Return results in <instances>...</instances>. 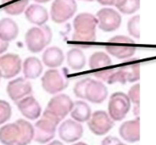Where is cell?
Segmentation results:
<instances>
[{"instance_id": "obj_20", "label": "cell", "mask_w": 156, "mask_h": 145, "mask_svg": "<svg viewBox=\"0 0 156 145\" xmlns=\"http://www.w3.org/2000/svg\"><path fill=\"white\" fill-rule=\"evenodd\" d=\"M65 60V55L58 47H50L45 49L43 54V63L49 68L60 66Z\"/></svg>"}, {"instance_id": "obj_33", "label": "cell", "mask_w": 156, "mask_h": 145, "mask_svg": "<svg viewBox=\"0 0 156 145\" xmlns=\"http://www.w3.org/2000/svg\"><path fill=\"white\" fill-rule=\"evenodd\" d=\"M98 4L105 6H115L119 0H96Z\"/></svg>"}, {"instance_id": "obj_26", "label": "cell", "mask_w": 156, "mask_h": 145, "mask_svg": "<svg viewBox=\"0 0 156 145\" xmlns=\"http://www.w3.org/2000/svg\"><path fill=\"white\" fill-rule=\"evenodd\" d=\"M4 11L10 16H18L27 8L29 0H2Z\"/></svg>"}, {"instance_id": "obj_30", "label": "cell", "mask_w": 156, "mask_h": 145, "mask_svg": "<svg viewBox=\"0 0 156 145\" xmlns=\"http://www.w3.org/2000/svg\"><path fill=\"white\" fill-rule=\"evenodd\" d=\"M127 95H128L131 102H133L135 105L139 104V103H140V85L138 83L133 85L129 89Z\"/></svg>"}, {"instance_id": "obj_37", "label": "cell", "mask_w": 156, "mask_h": 145, "mask_svg": "<svg viewBox=\"0 0 156 145\" xmlns=\"http://www.w3.org/2000/svg\"><path fill=\"white\" fill-rule=\"evenodd\" d=\"M81 1H85V2H93L94 0H81Z\"/></svg>"}, {"instance_id": "obj_15", "label": "cell", "mask_w": 156, "mask_h": 145, "mask_svg": "<svg viewBox=\"0 0 156 145\" xmlns=\"http://www.w3.org/2000/svg\"><path fill=\"white\" fill-rule=\"evenodd\" d=\"M7 93L9 97L16 103L21 98L31 95L32 93V87L27 78L19 77L12 80L8 83Z\"/></svg>"}, {"instance_id": "obj_12", "label": "cell", "mask_w": 156, "mask_h": 145, "mask_svg": "<svg viewBox=\"0 0 156 145\" xmlns=\"http://www.w3.org/2000/svg\"><path fill=\"white\" fill-rule=\"evenodd\" d=\"M58 137L66 143H75L81 139L83 135V126L81 122L73 119L63 122L58 126Z\"/></svg>"}, {"instance_id": "obj_6", "label": "cell", "mask_w": 156, "mask_h": 145, "mask_svg": "<svg viewBox=\"0 0 156 145\" xmlns=\"http://www.w3.org/2000/svg\"><path fill=\"white\" fill-rule=\"evenodd\" d=\"M106 52L119 59H128L135 55L136 46L132 38L126 36H115L111 37L105 46Z\"/></svg>"}, {"instance_id": "obj_10", "label": "cell", "mask_w": 156, "mask_h": 145, "mask_svg": "<svg viewBox=\"0 0 156 145\" xmlns=\"http://www.w3.org/2000/svg\"><path fill=\"white\" fill-rule=\"evenodd\" d=\"M98 27L106 32L116 31L121 25V16L113 9L103 8L97 12Z\"/></svg>"}, {"instance_id": "obj_11", "label": "cell", "mask_w": 156, "mask_h": 145, "mask_svg": "<svg viewBox=\"0 0 156 145\" xmlns=\"http://www.w3.org/2000/svg\"><path fill=\"white\" fill-rule=\"evenodd\" d=\"M140 79V65L138 63H132L115 69L110 79L109 84L119 83H135Z\"/></svg>"}, {"instance_id": "obj_28", "label": "cell", "mask_w": 156, "mask_h": 145, "mask_svg": "<svg viewBox=\"0 0 156 145\" xmlns=\"http://www.w3.org/2000/svg\"><path fill=\"white\" fill-rule=\"evenodd\" d=\"M139 23H140V16H135L132 17L128 20V23H127V30H128L129 34L133 36L135 38H140Z\"/></svg>"}, {"instance_id": "obj_35", "label": "cell", "mask_w": 156, "mask_h": 145, "mask_svg": "<svg viewBox=\"0 0 156 145\" xmlns=\"http://www.w3.org/2000/svg\"><path fill=\"white\" fill-rule=\"evenodd\" d=\"M133 113H134V115H136V117H138V115H139V104L135 105V107H134V110H133Z\"/></svg>"}, {"instance_id": "obj_22", "label": "cell", "mask_w": 156, "mask_h": 145, "mask_svg": "<svg viewBox=\"0 0 156 145\" xmlns=\"http://www.w3.org/2000/svg\"><path fill=\"white\" fill-rule=\"evenodd\" d=\"M19 34V27L15 20L4 18L0 20V37L7 42L15 40Z\"/></svg>"}, {"instance_id": "obj_14", "label": "cell", "mask_w": 156, "mask_h": 145, "mask_svg": "<svg viewBox=\"0 0 156 145\" xmlns=\"http://www.w3.org/2000/svg\"><path fill=\"white\" fill-rule=\"evenodd\" d=\"M73 106L74 102L68 95L58 94L49 100L46 109L62 121L67 115L70 113Z\"/></svg>"}, {"instance_id": "obj_31", "label": "cell", "mask_w": 156, "mask_h": 145, "mask_svg": "<svg viewBox=\"0 0 156 145\" xmlns=\"http://www.w3.org/2000/svg\"><path fill=\"white\" fill-rule=\"evenodd\" d=\"M89 81V78L82 79L81 81H79L76 83V85L74 86V94L75 95L79 98H82L84 99V94H85V89H86V86L87 83Z\"/></svg>"}, {"instance_id": "obj_38", "label": "cell", "mask_w": 156, "mask_h": 145, "mask_svg": "<svg viewBox=\"0 0 156 145\" xmlns=\"http://www.w3.org/2000/svg\"><path fill=\"white\" fill-rule=\"evenodd\" d=\"M1 77H2V76H1V75H0V79H1Z\"/></svg>"}, {"instance_id": "obj_32", "label": "cell", "mask_w": 156, "mask_h": 145, "mask_svg": "<svg viewBox=\"0 0 156 145\" xmlns=\"http://www.w3.org/2000/svg\"><path fill=\"white\" fill-rule=\"evenodd\" d=\"M103 144H122L119 139H117L115 137H106L105 139H104L103 142H102Z\"/></svg>"}, {"instance_id": "obj_16", "label": "cell", "mask_w": 156, "mask_h": 145, "mask_svg": "<svg viewBox=\"0 0 156 145\" xmlns=\"http://www.w3.org/2000/svg\"><path fill=\"white\" fill-rule=\"evenodd\" d=\"M84 99L93 104H101L108 97V89L102 81L89 78L87 84Z\"/></svg>"}, {"instance_id": "obj_23", "label": "cell", "mask_w": 156, "mask_h": 145, "mask_svg": "<svg viewBox=\"0 0 156 145\" xmlns=\"http://www.w3.org/2000/svg\"><path fill=\"white\" fill-rule=\"evenodd\" d=\"M111 65L112 60L109 55L105 52H96L90 56L89 67L94 72L106 70Z\"/></svg>"}, {"instance_id": "obj_7", "label": "cell", "mask_w": 156, "mask_h": 145, "mask_svg": "<svg viewBox=\"0 0 156 145\" xmlns=\"http://www.w3.org/2000/svg\"><path fill=\"white\" fill-rule=\"evenodd\" d=\"M131 109V100L128 95L121 92H116L109 98L108 113L115 122L123 120Z\"/></svg>"}, {"instance_id": "obj_19", "label": "cell", "mask_w": 156, "mask_h": 145, "mask_svg": "<svg viewBox=\"0 0 156 145\" xmlns=\"http://www.w3.org/2000/svg\"><path fill=\"white\" fill-rule=\"evenodd\" d=\"M25 16L27 20L36 26L45 25L48 20V13L47 9L39 4H31L25 10Z\"/></svg>"}, {"instance_id": "obj_3", "label": "cell", "mask_w": 156, "mask_h": 145, "mask_svg": "<svg viewBox=\"0 0 156 145\" xmlns=\"http://www.w3.org/2000/svg\"><path fill=\"white\" fill-rule=\"evenodd\" d=\"M61 120L47 109L34 126V140L39 143H47L55 137Z\"/></svg>"}, {"instance_id": "obj_17", "label": "cell", "mask_w": 156, "mask_h": 145, "mask_svg": "<svg viewBox=\"0 0 156 145\" xmlns=\"http://www.w3.org/2000/svg\"><path fill=\"white\" fill-rule=\"evenodd\" d=\"M16 105L22 115L29 120H37L41 115V105L38 101L31 95H28L17 101Z\"/></svg>"}, {"instance_id": "obj_29", "label": "cell", "mask_w": 156, "mask_h": 145, "mask_svg": "<svg viewBox=\"0 0 156 145\" xmlns=\"http://www.w3.org/2000/svg\"><path fill=\"white\" fill-rule=\"evenodd\" d=\"M12 109L10 104L5 100L0 99V125H3L10 119Z\"/></svg>"}, {"instance_id": "obj_2", "label": "cell", "mask_w": 156, "mask_h": 145, "mask_svg": "<svg viewBox=\"0 0 156 145\" xmlns=\"http://www.w3.org/2000/svg\"><path fill=\"white\" fill-rule=\"evenodd\" d=\"M97 17L90 13H81L76 16L73 21V40L81 43H94L96 40Z\"/></svg>"}, {"instance_id": "obj_13", "label": "cell", "mask_w": 156, "mask_h": 145, "mask_svg": "<svg viewBox=\"0 0 156 145\" xmlns=\"http://www.w3.org/2000/svg\"><path fill=\"white\" fill-rule=\"evenodd\" d=\"M22 62L19 55L7 54L0 56V75L4 79H10L19 74Z\"/></svg>"}, {"instance_id": "obj_5", "label": "cell", "mask_w": 156, "mask_h": 145, "mask_svg": "<svg viewBox=\"0 0 156 145\" xmlns=\"http://www.w3.org/2000/svg\"><path fill=\"white\" fill-rule=\"evenodd\" d=\"M69 72L66 68L58 70L50 68L42 77V86L45 92L50 94H58L65 90L69 85Z\"/></svg>"}, {"instance_id": "obj_1", "label": "cell", "mask_w": 156, "mask_h": 145, "mask_svg": "<svg viewBox=\"0 0 156 145\" xmlns=\"http://www.w3.org/2000/svg\"><path fill=\"white\" fill-rule=\"evenodd\" d=\"M34 139V126L20 119L0 128V143L4 144H28Z\"/></svg>"}, {"instance_id": "obj_4", "label": "cell", "mask_w": 156, "mask_h": 145, "mask_svg": "<svg viewBox=\"0 0 156 145\" xmlns=\"http://www.w3.org/2000/svg\"><path fill=\"white\" fill-rule=\"evenodd\" d=\"M53 33L47 25L37 26L29 29L25 37L26 45L31 53H39L50 43Z\"/></svg>"}, {"instance_id": "obj_21", "label": "cell", "mask_w": 156, "mask_h": 145, "mask_svg": "<svg viewBox=\"0 0 156 145\" xmlns=\"http://www.w3.org/2000/svg\"><path fill=\"white\" fill-rule=\"evenodd\" d=\"M23 73L27 79H37L43 73V66L40 59L36 57H28L23 63Z\"/></svg>"}, {"instance_id": "obj_18", "label": "cell", "mask_w": 156, "mask_h": 145, "mask_svg": "<svg viewBox=\"0 0 156 145\" xmlns=\"http://www.w3.org/2000/svg\"><path fill=\"white\" fill-rule=\"evenodd\" d=\"M120 137L128 143H136L140 140V120L136 117L132 121L122 123L119 128Z\"/></svg>"}, {"instance_id": "obj_25", "label": "cell", "mask_w": 156, "mask_h": 145, "mask_svg": "<svg viewBox=\"0 0 156 145\" xmlns=\"http://www.w3.org/2000/svg\"><path fill=\"white\" fill-rule=\"evenodd\" d=\"M66 59L69 66L75 71H80L86 65V56L78 48H71L67 52Z\"/></svg>"}, {"instance_id": "obj_8", "label": "cell", "mask_w": 156, "mask_h": 145, "mask_svg": "<svg viewBox=\"0 0 156 145\" xmlns=\"http://www.w3.org/2000/svg\"><path fill=\"white\" fill-rule=\"evenodd\" d=\"M76 9V0H55L51 5V18L55 23H64L74 16Z\"/></svg>"}, {"instance_id": "obj_24", "label": "cell", "mask_w": 156, "mask_h": 145, "mask_svg": "<svg viewBox=\"0 0 156 145\" xmlns=\"http://www.w3.org/2000/svg\"><path fill=\"white\" fill-rule=\"evenodd\" d=\"M92 115V110L88 104H87L85 101L79 100L74 103L73 109L70 111V116L73 120L78 122H87Z\"/></svg>"}, {"instance_id": "obj_34", "label": "cell", "mask_w": 156, "mask_h": 145, "mask_svg": "<svg viewBox=\"0 0 156 145\" xmlns=\"http://www.w3.org/2000/svg\"><path fill=\"white\" fill-rule=\"evenodd\" d=\"M9 48V42L5 41V40L2 39L0 37V55L4 54V52L8 49Z\"/></svg>"}, {"instance_id": "obj_27", "label": "cell", "mask_w": 156, "mask_h": 145, "mask_svg": "<svg viewBox=\"0 0 156 145\" xmlns=\"http://www.w3.org/2000/svg\"><path fill=\"white\" fill-rule=\"evenodd\" d=\"M115 7L122 14L132 15L140 8V0H119Z\"/></svg>"}, {"instance_id": "obj_9", "label": "cell", "mask_w": 156, "mask_h": 145, "mask_svg": "<svg viewBox=\"0 0 156 145\" xmlns=\"http://www.w3.org/2000/svg\"><path fill=\"white\" fill-rule=\"evenodd\" d=\"M114 122L109 113L105 110H97L92 114L87 121V126L93 133L97 136H103L113 128Z\"/></svg>"}, {"instance_id": "obj_36", "label": "cell", "mask_w": 156, "mask_h": 145, "mask_svg": "<svg viewBox=\"0 0 156 145\" xmlns=\"http://www.w3.org/2000/svg\"><path fill=\"white\" fill-rule=\"evenodd\" d=\"M33 1H35V2L38 3V4H45V3L49 2L50 0H33Z\"/></svg>"}]
</instances>
